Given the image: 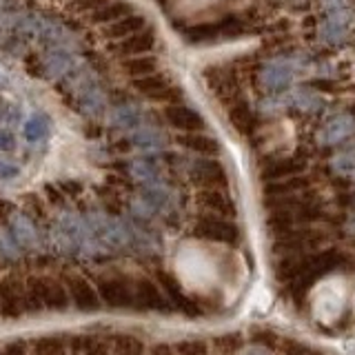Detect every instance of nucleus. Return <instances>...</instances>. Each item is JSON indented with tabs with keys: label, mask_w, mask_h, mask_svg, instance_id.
<instances>
[{
	"label": "nucleus",
	"mask_w": 355,
	"mask_h": 355,
	"mask_svg": "<svg viewBox=\"0 0 355 355\" xmlns=\"http://www.w3.org/2000/svg\"><path fill=\"white\" fill-rule=\"evenodd\" d=\"M67 306H69V295L64 286L51 277H31L25 284V313L42 309L64 311Z\"/></svg>",
	"instance_id": "f257e3e1"
},
{
	"label": "nucleus",
	"mask_w": 355,
	"mask_h": 355,
	"mask_svg": "<svg viewBox=\"0 0 355 355\" xmlns=\"http://www.w3.org/2000/svg\"><path fill=\"white\" fill-rule=\"evenodd\" d=\"M347 306V282L344 280H327L322 282L313 293V313L322 322L338 320Z\"/></svg>",
	"instance_id": "f03ea898"
},
{
	"label": "nucleus",
	"mask_w": 355,
	"mask_h": 355,
	"mask_svg": "<svg viewBox=\"0 0 355 355\" xmlns=\"http://www.w3.org/2000/svg\"><path fill=\"white\" fill-rule=\"evenodd\" d=\"M0 311L5 318H20L25 315V286L18 284H0Z\"/></svg>",
	"instance_id": "7ed1b4c3"
},
{
	"label": "nucleus",
	"mask_w": 355,
	"mask_h": 355,
	"mask_svg": "<svg viewBox=\"0 0 355 355\" xmlns=\"http://www.w3.org/2000/svg\"><path fill=\"white\" fill-rule=\"evenodd\" d=\"M69 295L73 300V304L80 311H92L100 304L98 288H94V284H89L87 280H83V277H71Z\"/></svg>",
	"instance_id": "20e7f679"
},
{
	"label": "nucleus",
	"mask_w": 355,
	"mask_h": 355,
	"mask_svg": "<svg viewBox=\"0 0 355 355\" xmlns=\"http://www.w3.org/2000/svg\"><path fill=\"white\" fill-rule=\"evenodd\" d=\"M262 83L269 92H282L291 83V67L282 60L269 62L262 71Z\"/></svg>",
	"instance_id": "39448f33"
},
{
	"label": "nucleus",
	"mask_w": 355,
	"mask_h": 355,
	"mask_svg": "<svg viewBox=\"0 0 355 355\" xmlns=\"http://www.w3.org/2000/svg\"><path fill=\"white\" fill-rule=\"evenodd\" d=\"M98 295L111 306H127L131 302V293L125 282L120 280H103L98 282Z\"/></svg>",
	"instance_id": "423d86ee"
},
{
	"label": "nucleus",
	"mask_w": 355,
	"mask_h": 355,
	"mask_svg": "<svg viewBox=\"0 0 355 355\" xmlns=\"http://www.w3.org/2000/svg\"><path fill=\"white\" fill-rule=\"evenodd\" d=\"M71 67V58L69 53H64L62 49H53L47 53V58L42 60V69L49 78H58L62 73H67V69Z\"/></svg>",
	"instance_id": "0eeeda50"
},
{
	"label": "nucleus",
	"mask_w": 355,
	"mask_h": 355,
	"mask_svg": "<svg viewBox=\"0 0 355 355\" xmlns=\"http://www.w3.org/2000/svg\"><path fill=\"white\" fill-rule=\"evenodd\" d=\"M171 125L180 127V129H200L202 127V118H200L196 111L191 109H184V107H178V109H169L166 114Z\"/></svg>",
	"instance_id": "6e6552de"
},
{
	"label": "nucleus",
	"mask_w": 355,
	"mask_h": 355,
	"mask_svg": "<svg viewBox=\"0 0 355 355\" xmlns=\"http://www.w3.org/2000/svg\"><path fill=\"white\" fill-rule=\"evenodd\" d=\"M22 133H25V138L29 142H38L42 140L44 136L49 133V125H47V120L40 118V116H31L27 122H25V127H22Z\"/></svg>",
	"instance_id": "1a4fd4ad"
},
{
	"label": "nucleus",
	"mask_w": 355,
	"mask_h": 355,
	"mask_svg": "<svg viewBox=\"0 0 355 355\" xmlns=\"http://www.w3.org/2000/svg\"><path fill=\"white\" fill-rule=\"evenodd\" d=\"M64 342L58 338H42L36 342V349H33L36 355H64Z\"/></svg>",
	"instance_id": "9d476101"
},
{
	"label": "nucleus",
	"mask_w": 355,
	"mask_h": 355,
	"mask_svg": "<svg viewBox=\"0 0 355 355\" xmlns=\"http://www.w3.org/2000/svg\"><path fill=\"white\" fill-rule=\"evenodd\" d=\"M349 131H351V120L349 118H336L327 127V140L329 142H338L344 136H349Z\"/></svg>",
	"instance_id": "9b49d317"
},
{
	"label": "nucleus",
	"mask_w": 355,
	"mask_h": 355,
	"mask_svg": "<svg viewBox=\"0 0 355 355\" xmlns=\"http://www.w3.org/2000/svg\"><path fill=\"white\" fill-rule=\"evenodd\" d=\"M136 87L140 89V92L153 96V94L164 92V89H166V80H164V78H160V76H144L142 80L136 83Z\"/></svg>",
	"instance_id": "f8f14e48"
},
{
	"label": "nucleus",
	"mask_w": 355,
	"mask_h": 355,
	"mask_svg": "<svg viewBox=\"0 0 355 355\" xmlns=\"http://www.w3.org/2000/svg\"><path fill=\"white\" fill-rule=\"evenodd\" d=\"M111 122L118 125V127H133L138 122V114L133 109H129V107H120V109L114 111V118H111Z\"/></svg>",
	"instance_id": "ddd939ff"
},
{
	"label": "nucleus",
	"mask_w": 355,
	"mask_h": 355,
	"mask_svg": "<svg viewBox=\"0 0 355 355\" xmlns=\"http://www.w3.org/2000/svg\"><path fill=\"white\" fill-rule=\"evenodd\" d=\"M142 18H129V20H120V25H116L111 29L114 36H125V33H131V31H138L142 27Z\"/></svg>",
	"instance_id": "4468645a"
},
{
	"label": "nucleus",
	"mask_w": 355,
	"mask_h": 355,
	"mask_svg": "<svg viewBox=\"0 0 355 355\" xmlns=\"http://www.w3.org/2000/svg\"><path fill=\"white\" fill-rule=\"evenodd\" d=\"M151 44H153V36H138V38L125 42V51H131V53L144 51V49H149Z\"/></svg>",
	"instance_id": "2eb2a0df"
},
{
	"label": "nucleus",
	"mask_w": 355,
	"mask_h": 355,
	"mask_svg": "<svg viewBox=\"0 0 355 355\" xmlns=\"http://www.w3.org/2000/svg\"><path fill=\"white\" fill-rule=\"evenodd\" d=\"M133 142L140 144L142 149H147V147H153L155 142H160V136L158 133H153V131H140L133 136Z\"/></svg>",
	"instance_id": "dca6fc26"
},
{
	"label": "nucleus",
	"mask_w": 355,
	"mask_h": 355,
	"mask_svg": "<svg viewBox=\"0 0 355 355\" xmlns=\"http://www.w3.org/2000/svg\"><path fill=\"white\" fill-rule=\"evenodd\" d=\"M187 144H191L193 149H200V151H214L216 149V142L214 140H209L205 136H189L184 140Z\"/></svg>",
	"instance_id": "f3484780"
},
{
	"label": "nucleus",
	"mask_w": 355,
	"mask_h": 355,
	"mask_svg": "<svg viewBox=\"0 0 355 355\" xmlns=\"http://www.w3.org/2000/svg\"><path fill=\"white\" fill-rule=\"evenodd\" d=\"M18 175V166L0 160V180H9V178H16Z\"/></svg>",
	"instance_id": "a211bd4d"
},
{
	"label": "nucleus",
	"mask_w": 355,
	"mask_h": 355,
	"mask_svg": "<svg viewBox=\"0 0 355 355\" xmlns=\"http://www.w3.org/2000/svg\"><path fill=\"white\" fill-rule=\"evenodd\" d=\"M16 147V138L11 131H0V151H11Z\"/></svg>",
	"instance_id": "6ab92c4d"
},
{
	"label": "nucleus",
	"mask_w": 355,
	"mask_h": 355,
	"mask_svg": "<svg viewBox=\"0 0 355 355\" xmlns=\"http://www.w3.org/2000/svg\"><path fill=\"white\" fill-rule=\"evenodd\" d=\"M3 355H27L25 351V344H9V347L5 349Z\"/></svg>",
	"instance_id": "aec40b11"
},
{
	"label": "nucleus",
	"mask_w": 355,
	"mask_h": 355,
	"mask_svg": "<svg viewBox=\"0 0 355 355\" xmlns=\"http://www.w3.org/2000/svg\"><path fill=\"white\" fill-rule=\"evenodd\" d=\"M131 69H133V71H144V73H147V71H151V69H153V62H147V60L133 62V64H131Z\"/></svg>",
	"instance_id": "412c9836"
}]
</instances>
